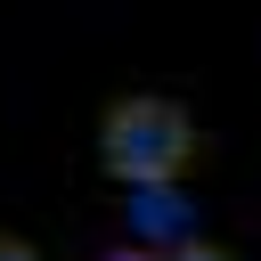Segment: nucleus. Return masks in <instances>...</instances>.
I'll return each mask as SVG.
<instances>
[{
	"instance_id": "obj_1",
	"label": "nucleus",
	"mask_w": 261,
	"mask_h": 261,
	"mask_svg": "<svg viewBox=\"0 0 261 261\" xmlns=\"http://www.w3.org/2000/svg\"><path fill=\"white\" fill-rule=\"evenodd\" d=\"M212 155V139L196 130V114L171 90H130L98 106V171L130 196V188H179L196 163Z\"/></svg>"
},
{
	"instance_id": "obj_2",
	"label": "nucleus",
	"mask_w": 261,
	"mask_h": 261,
	"mask_svg": "<svg viewBox=\"0 0 261 261\" xmlns=\"http://www.w3.org/2000/svg\"><path fill=\"white\" fill-rule=\"evenodd\" d=\"M122 220H130V245H147V253L196 245V204H188V188H130V196H122Z\"/></svg>"
},
{
	"instance_id": "obj_3",
	"label": "nucleus",
	"mask_w": 261,
	"mask_h": 261,
	"mask_svg": "<svg viewBox=\"0 0 261 261\" xmlns=\"http://www.w3.org/2000/svg\"><path fill=\"white\" fill-rule=\"evenodd\" d=\"M171 261H245V253H237V245H220V237H196V245H179Z\"/></svg>"
},
{
	"instance_id": "obj_4",
	"label": "nucleus",
	"mask_w": 261,
	"mask_h": 261,
	"mask_svg": "<svg viewBox=\"0 0 261 261\" xmlns=\"http://www.w3.org/2000/svg\"><path fill=\"white\" fill-rule=\"evenodd\" d=\"M0 261H41V245H33V237H16V228H0Z\"/></svg>"
},
{
	"instance_id": "obj_5",
	"label": "nucleus",
	"mask_w": 261,
	"mask_h": 261,
	"mask_svg": "<svg viewBox=\"0 0 261 261\" xmlns=\"http://www.w3.org/2000/svg\"><path fill=\"white\" fill-rule=\"evenodd\" d=\"M98 261H171V253H147V245H130V237H122V245H106Z\"/></svg>"
}]
</instances>
